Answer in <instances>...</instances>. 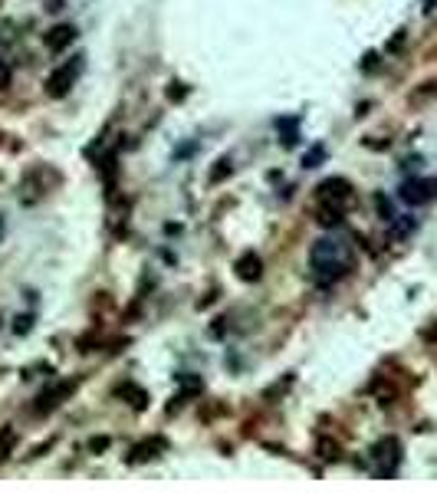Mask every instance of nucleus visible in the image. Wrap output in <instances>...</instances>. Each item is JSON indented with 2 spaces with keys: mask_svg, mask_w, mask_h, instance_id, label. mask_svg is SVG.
Returning a JSON list of instances; mask_svg holds the SVG:
<instances>
[{
  "mask_svg": "<svg viewBox=\"0 0 437 493\" xmlns=\"http://www.w3.org/2000/svg\"><path fill=\"white\" fill-rule=\"evenodd\" d=\"M352 260V240L342 237V234H329V237L316 240L313 250H309V266H313V280L319 286H329L335 283L339 276L349 273Z\"/></svg>",
  "mask_w": 437,
  "mask_h": 493,
  "instance_id": "nucleus-1",
  "label": "nucleus"
},
{
  "mask_svg": "<svg viewBox=\"0 0 437 493\" xmlns=\"http://www.w3.org/2000/svg\"><path fill=\"white\" fill-rule=\"evenodd\" d=\"M349 201H352L349 181H342V178L323 181V184H319V191H316L319 220H323V224H335V220H342V210L349 208Z\"/></svg>",
  "mask_w": 437,
  "mask_h": 493,
  "instance_id": "nucleus-2",
  "label": "nucleus"
},
{
  "mask_svg": "<svg viewBox=\"0 0 437 493\" xmlns=\"http://www.w3.org/2000/svg\"><path fill=\"white\" fill-rule=\"evenodd\" d=\"M398 451H401L398 441H395V437H385V441H381V444L371 451L375 474H378V477H391V474H395V467H398V461H401Z\"/></svg>",
  "mask_w": 437,
  "mask_h": 493,
  "instance_id": "nucleus-3",
  "label": "nucleus"
},
{
  "mask_svg": "<svg viewBox=\"0 0 437 493\" xmlns=\"http://www.w3.org/2000/svg\"><path fill=\"white\" fill-rule=\"evenodd\" d=\"M76 76H79V63L73 59V63H66V66H59L49 73L47 79V93L53 95V99H59V95L69 93V85H76Z\"/></svg>",
  "mask_w": 437,
  "mask_h": 493,
  "instance_id": "nucleus-4",
  "label": "nucleus"
},
{
  "mask_svg": "<svg viewBox=\"0 0 437 493\" xmlns=\"http://www.w3.org/2000/svg\"><path fill=\"white\" fill-rule=\"evenodd\" d=\"M401 198L408 201V204H424V201L437 198V178H424V181H408L405 188H401Z\"/></svg>",
  "mask_w": 437,
  "mask_h": 493,
  "instance_id": "nucleus-5",
  "label": "nucleus"
},
{
  "mask_svg": "<svg viewBox=\"0 0 437 493\" xmlns=\"http://www.w3.org/2000/svg\"><path fill=\"white\" fill-rule=\"evenodd\" d=\"M73 40H76V30H73V27H56L47 37V47L53 49V53H59V49H66Z\"/></svg>",
  "mask_w": 437,
  "mask_h": 493,
  "instance_id": "nucleus-6",
  "label": "nucleus"
},
{
  "mask_svg": "<svg viewBox=\"0 0 437 493\" xmlns=\"http://www.w3.org/2000/svg\"><path fill=\"white\" fill-rule=\"evenodd\" d=\"M237 270H240L244 280H257V276L263 273V263H260V256L247 254V256H240V260H237Z\"/></svg>",
  "mask_w": 437,
  "mask_h": 493,
  "instance_id": "nucleus-7",
  "label": "nucleus"
},
{
  "mask_svg": "<svg viewBox=\"0 0 437 493\" xmlns=\"http://www.w3.org/2000/svg\"><path fill=\"white\" fill-rule=\"evenodd\" d=\"M7 83H10V66H4V63H0V89H4Z\"/></svg>",
  "mask_w": 437,
  "mask_h": 493,
  "instance_id": "nucleus-8",
  "label": "nucleus"
}]
</instances>
